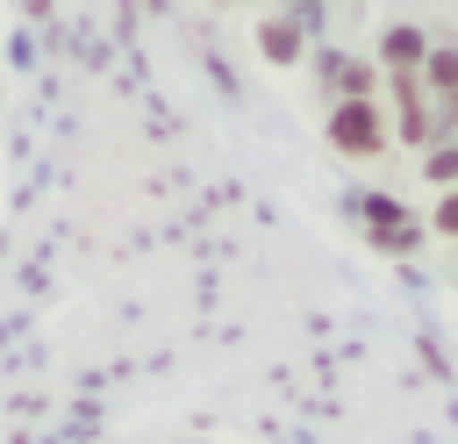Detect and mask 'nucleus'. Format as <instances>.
<instances>
[{"label": "nucleus", "instance_id": "6", "mask_svg": "<svg viewBox=\"0 0 458 444\" xmlns=\"http://www.w3.org/2000/svg\"><path fill=\"white\" fill-rule=\"evenodd\" d=\"M422 93L429 100H444V93H458V43H429V57H422Z\"/></svg>", "mask_w": 458, "mask_h": 444}, {"label": "nucleus", "instance_id": "3", "mask_svg": "<svg viewBox=\"0 0 458 444\" xmlns=\"http://www.w3.org/2000/svg\"><path fill=\"white\" fill-rule=\"evenodd\" d=\"M308 64H315L322 100H379V64L372 57H351L336 43H308Z\"/></svg>", "mask_w": 458, "mask_h": 444}, {"label": "nucleus", "instance_id": "1", "mask_svg": "<svg viewBox=\"0 0 458 444\" xmlns=\"http://www.w3.org/2000/svg\"><path fill=\"white\" fill-rule=\"evenodd\" d=\"M351 215L365 222V243H372V251H386V258H415V251H422V236H429V229H422V215H415L401 193H379V186H372V193H351Z\"/></svg>", "mask_w": 458, "mask_h": 444}, {"label": "nucleus", "instance_id": "10", "mask_svg": "<svg viewBox=\"0 0 458 444\" xmlns=\"http://www.w3.org/2000/svg\"><path fill=\"white\" fill-rule=\"evenodd\" d=\"M222 7H250V0H222Z\"/></svg>", "mask_w": 458, "mask_h": 444}, {"label": "nucleus", "instance_id": "12", "mask_svg": "<svg viewBox=\"0 0 458 444\" xmlns=\"http://www.w3.org/2000/svg\"><path fill=\"white\" fill-rule=\"evenodd\" d=\"M150 7H165V0H150Z\"/></svg>", "mask_w": 458, "mask_h": 444}, {"label": "nucleus", "instance_id": "7", "mask_svg": "<svg viewBox=\"0 0 458 444\" xmlns=\"http://www.w3.org/2000/svg\"><path fill=\"white\" fill-rule=\"evenodd\" d=\"M422 179H429L437 193H451V186H458V143H429V150H422Z\"/></svg>", "mask_w": 458, "mask_h": 444}, {"label": "nucleus", "instance_id": "2", "mask_svg": "<svg viewBox=\"0 0 458 444\" xmlns=\"http://www.w3.org/2000/svg\"><path fill=\"white\" fill-rule=\"evenodd\" d=\"M322 136H329V150L336 158H386V107L379 100H329V115H322Z\"/></svg>", "mask_w": 458, "mask_h": 444}, {"label": "nucleus", "instance_id": "11", "mask_svg": "<svg viewBox=\"0 0 458 444\" xmlns=\"http://www.w3.org/2000/svg\"><path fill=\"white\" fill-rule=\"evenodd\" d=\"M279 7H301V0H279Z\"/></svg>", "mask_w": 458, "mask_h": 444}, {"label": "nucleus", "instance_id": "5", "mask_svg": "<svg viewBox=\"0 0 458 444\" xmlns=\"http://www.w3.org/2000/svg\"><path fill=\"white\" fill-rule=\"evenodd\" d=\"M258 57L286 72V64H301V57H308V36H301L286 14H265V21H258Z\"/></svg>", "mask_w": 458, "mask_h": 444}, {"label": "nucleus", "instance_id": "4", "mask_svg": "<svg viewBox=\"0 0 458 444\" xmlns=\"http://www.w3.org/2000/svg\"><path fill=\"white\" fill-rule=\"evenodd\" d=\"M429 43H437L429 29H415V21H386V29H379V57H372V64H379V72H422Z\"/></svg>", "mask_w": 458, "mask_h": 444}, {"label": "nucleus", "instance_id": "8", "mask_svg": "<svg viewBox=\"0 0 458 444\" xmlns=\"http://www.w3.org/2000/svg\"><path fill=\"white\" fill-rule=\"evenodd\" d=\"M422 229H429V236H451V243H458V186H451V193H437V208H429V222H422Z\"/></svg>", "mask_w": 458, "mask_h": 444}, {"label": "nucleus", "instance_id": "13", "mask_svg": "<svg viewBox=\"0 0 458 444\" xmlns=\"http://www.w3.org/2000/svg\"><path fill=\"white\" fill-rule=\"evenodd\" d=\"M344 7H351V0H344Z\"/></svg>", "mask_w": 458, "mask_h": 444}, {"label": "nucleus", "instance_id": "9", "mask_svg": "<svg viewBox=\"0 0 458 444\" xmlns=\"http://www.w3.org/2000/svg\"><path fill=\"white\" fill-rule=\"evenodd\" d=\"M429 107H437V143H458V93H444Z\"/></svg>", "mask_w": 458, "mask_h": 444}]
</instances>
